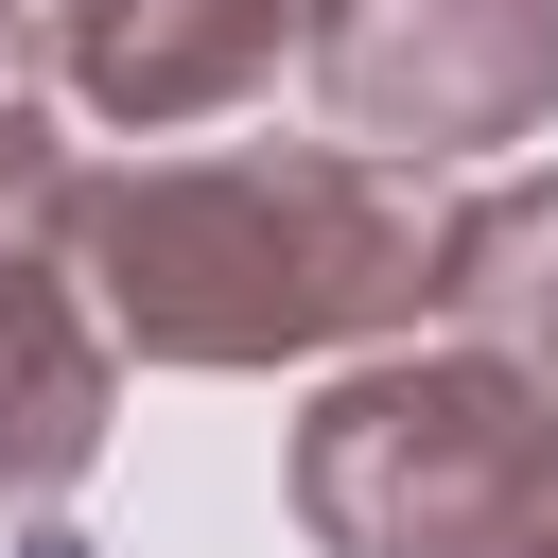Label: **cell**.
I'll return each mask as SVG.
<instances>
[{"label": "cell", "instance_id": "6da1fadb", "mask_svg": "<svg viewBox=\"0 0 558 558\" xmlns=\"http://www.w3.org/2000/svg\"><path fill=\"white\" fill-rule=\"evenodd\" d=\"M70 279L140 366H314L436 314V227L366 140H209V157H105L52 192Z\"/></svg>", "mask_w": 558, "mask_h": 558}, {"label": "cell", "instance_id": "7a4b0ae2", "mask_svg": "<svg viewBox=\"0 0 558 558\" xmlns=\"http://www.w3.org/2000/svg\"><path fill=\"white\" fill-rule=\"evenodd\" d=\"M296 523L314 558H523L558 523V366L488 331L331 366L296 418Z\"/></svg>", "mask_w": 558, "mask_h": 558}, {"label": "cell", "instance_id": "3957f363", "mask_svg": "<svg viewBox=\"0 0 558 558\" xmlns=\"http://www.w3.org/2000/svg\"><path fill=\"white\" fill-rule=\"evenodd\" d=\"M314 87L366 157H506L558 122V0H331Z\"/></svg>", "mask_w": 558, "mask_h": 558}, {"label": "cell", "instance_id": "277c9868", "mask_svg": "<svg viewBox=\"0 0 558 558\" xmlns=\"http://www.w3.org/2000/svg\"><path fill=\"white\" fill-rule=\"evenodd\" d=\"M314 35H331V0H35V87L87 105L105 140H192V122L262 105Z\"/></svg>", "mask_w": 558, "mask_h": 558}, {"label": "cell", "instance_id": "5b68a950", "mask_svg": "<svg viewBox=\"0 0 558 558\" xmlns=\"http://www.w3.org/2000/svg\"><path fill=\"white\" fill-rule=\"evenodd\" d=\"M105 418H122V331H105V296L70 279L52 227H0V506L52 523V506L105 471Z\"/></svg>", "mask_w": 558, "mask_h": 558}, {"label": "cell", "instance_id": "8992f818", "mask_svg": "<svg viewBox=\"0 0 558 558\" xmlns=\"http://www.w3.org/2000/svg\"><path fill=\"white\" fill-rule=\"evenodd\" d=\"M436 314L558 366V157H506L471 209H436Z\"/></svg>", "mask_w": 558, "mask_h": 558}, {"label": "cell", "instance_id": "52a82bcc", "mask_svg": "<svg viewBox=\"0 0 558 558\" xmlns=\"http://www.w3.org/2000/svg\"><path fill=\"white\" fill-rule=\"evenodd\" d=\"M52 192H70V140H52V87H35V70H0V227H52Z\"/></svg>", "mask_w": 558, "mask_h": 558}, {"label": "cell", "instance_id": "ba28073f", "mask_svg": "<svg viewBox=\"0 0 558 558\" xmlns=\"http://www.w3.org/2000/svg\"><path fill=\"white\" fill-rule=\"evenodd\" d=\"M523 558H558V523H541V541H523Z\"/></svg>", "mask_w": 558, "mask_h": 558}]
</instances>
